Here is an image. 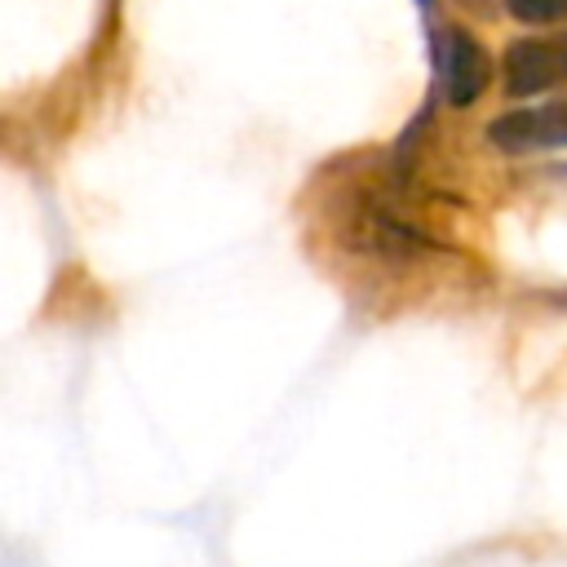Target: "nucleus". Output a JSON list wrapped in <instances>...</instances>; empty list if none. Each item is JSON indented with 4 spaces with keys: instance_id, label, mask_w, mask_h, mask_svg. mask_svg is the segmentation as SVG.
<instances>
[{
    "instance_id": "obj_1",
    "label": "nucleus",
    "mask_w": 567,
    "mask_h": 567,
    "mask_svg": "<svg viewBox=\"0 0 567 567\" xmlns=\"http://www.w3.org/2000/svg\"><path fill=\"white\" fill-rule=\"evenodd\" d=\"M430 58H434V80H439V93L447 106H474L496 75L492 53L465 27H434Z\"/></svg>"
},
{
    "instance_id": "obj_2",
    "label": "nucleus",
    "mask_w": 567,
    "mask_h": 567,
    "mask_svg": "<svg viewBox=\"0 0 567 567\" xmlns=\"http://www.w3.org/2000/svg\"><path fill=\"white\" fill-rule=\"evenodd\" d=\"M567 84V27H549L545 35H518L501 53V89L509 97H540Z\"/></svg>"
},
{
    "instance_id": "obj_3",
    "label": "nucleus",
    "mask_w": 567,
    "mask_h": 567,
    "mask_svg": "<svg viewBox=\"0 0 567 567\" xmlns=\"http://www.w3.org/2000/svg\"><path fill=\"white\" fill-rule=\"evenodd\" d=\"M487 142L501 155H536V151H563L567 146V97H554L545 106H518L487 124Z\"/></svg>"
},
{
    "instance_id": "obj_4",
    "label": "nucleus",
    "mask_w": 567,
    "mask_h": 567,
    "mask_svg": "<svg viewBox=\"0 0 567 567\" xmlns=\"http://www.w3.org/2000/svg\"><path fill=\"white\" fill-rule=\"evenodd\" d=\"M465 9H474V13H496V0H461Z\"/></svg>"
},
{
    "instance_id": "obj_5",
    "label": "nucleus",
    "mask_w": 567,
    "mask_h": 567,
    "mask_svg": "<svg viewBox=\"0 0 567 567\" xmlns=\"http://www.w3.org/2000/svg\"><path fill=\"white\" fill-rule=\"evenodd\" d=\"M416 4H421V9H425V13H434V0H416Z\"/></svg>"
}]
</instances>
